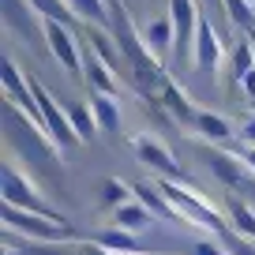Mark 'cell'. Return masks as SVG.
<instances>
[{
	"label": "cell",
	"instance_id": "cell-28",
	"mask_svg": "<svg viewBox=\"0 0 255 255\" xmlns=\"http://www.w3.org/2000/svg\"><path fill=\"white\" fill-rule=\"evenodd\" d=\"M225 244H229V255H255V240H244V237H233V233H225Z\"/></svg>",
	"mask_w": 255,
	"mask_h": 255
},
{
	"label": "cell",
	"instance_id": "cell-32",
	"mask_svg": "<svg viewBox=\"0 0 255 255\" xmlns=\"http://www.w3.org/2000/svg\"><path fill=\"white\" fill-rule=\"evenodd\" d=\"M240 90H244V94H248V98H252V102H255V72L240 79Z\"/></svg>",
	"mask_w": 255,
	"mask_h": 255
},
{
	"label": "cell",
	"instance_id": "cell-8",
	"mask_svg": "<svg viewBox=\"0 0 255 255\" xmlns=\"http://www.w3.org/2000/svg\"><path fill=\"white\" fill-rule=\"evenodd\" d=\"M218 64H222V38H218L214 23L203 19V23H199V38H195V53H191V68L214 75Z\"/></svg>",
	"mask_w": 255,
	"mask_h": 255
},
{
	"label": "cell",
	"instance_id": "cell-5",
	"mask_svg": "<svg viewBox=\"0 0 255 255\" xmlns=\"http://www.w3.org/2000/svg\"><path fill=\"white\" fill-rule=\"evenodd\" d=\"M26 83H30V94L38 98V109H41V124H45V135L56 143V150H75V146L83 143L79 135H75V128H72V117L56 105V98L49 94L45 87H41L34 75H26Z\"/></svg>",
	"mask_w": 255,
	"mask_h": 255
},
{
	"label": "cell",
	"instance_id": "cell-25",
	"mask_svg": "<svg viewBox=\"0 0 255 255\" xmlns=\"http://www.w3.org/2000/svg\"><path fill=\"white\" fill-rule=\"evenodd\" d=\"M229 218H233V229H237V237L255 240V210H252V207H244V203L233 199V203H229Z\"/></svg>",
	"mask_w": 255,
	"mask_h": 255
},
{
	"label": "cell",
	"instance_id": "cell-11",
	"mask_svg": "<svg viewBox=\"0 0 255 255\" xmlns=\"http://www.w3.org/2000/svg\"><path fill=\"white\" fill-rule=\"evenodd\" d=\"M83 68H87V79H90V87H94V94H105V98L117 94V72H113L90 45H87V53H83Z\"/></svg>",
	"mask_w": 255,
	"mask_h": 255
},
{
	"label": "cell",
	"instance_id": "cell-2",
	"mask_svg": "<svg viewBox=\"0 0 255 255\" xmlns=\"http://www.w3.org/2000/svg\"><path fill=\"white\" fill-rule=\"evenodd\" d=\"M4 105H8V102H4ZM8 143L19 146V150L26 154V161L41 165L45 173H56V165H53L56 143L45 135V128H38L23 109H15V105H8Z\"/></svg>",
	"mask_w": 255,
	"mask_h": 255
},
{
	"label": "cell",
	"instance_id": "cell-18",
	"mask_svg": "<svg viewBox=\"0 0 255 255\" xmlns=\"http://www.w3.org/2000/svg\"><path fill=\"white\" fill-rule=\"evenodd\" d=\"M68 8H72L75 19H83V23L113 26V15H109V4H105V0H68Z\"/></svg>",
	"mask_w": 255,
	"mask_h": 255
},
{
	"label": "cell",
	"instance_id": "cell-12",
	"mask_svg": "<svg viewBox=\"0 0 255 255\" xmlns=\"http://www.w3.org/2000/svg\"><path fill=\"white\" fill-rule=\"evenodd\" d=\"M113 225L124 229V233H131V237H139V233L150 229V210H146L139 199H131V203H124V207L113 210Z\"/></svg>",
	"mask_w": 255,
	"mask_h": 255
},
{
	"label": "cell",
	"instance_id": "cell-14",
	"mask_svg": "<svg viewBox=\"0 0 255 255\" xmlns=\"http://www.w3.org/2000/svg\"><path fill=\"white\" fill-rule=\"evenodd\" d=\"M131 195H135V199L143 203L146 210H154L158 218H165V222H173V225L180 222V214H176V210L169 207V199L161 195V188H158V184H131Z\"/></svg>",
	"mask_w": 255,
	"mask_h": 255
},
{
	"label": "cell",
	"instance_id": "cell-33",
	"mask_svg": "<svg viewBox=\"0 0 255 255\" xmlns=\"http://www.w3.org/2000/svg\"><path fill=\"white\" fill-rule=\"evenodd\" d=\"M244 165L255 173V146H248V150H244Z\"/></svg>",
	"mask_w": 255,
	"mask_h": 255
},
{
	"label": "cell",
	"instance_id": "cell-1",
	"mask_svg": "<svg viewBox=\"0 0 255 255\" xmlns=\"http://www.w3.org/2000/svg\"><path fill=\"white\" fill-rule=\"evenodd\" d=\"M158 188H161V195L169 199V207H173L188 225H195V229H207V233H214V237H225V233H229V225H225L222 210H218L214 203L199 199L191 188H180L176 180H158Z\"/></svg>",
	"mask_w": 255,
	"mask_h": 255
},
{
	"label": "cell",
	"instance_id": "cell-9",
	"mask_svg": "<svg viewBox=\"0 0 255 255\" xmlns=\"http://www.w3.org/2000/svg\"><path fill=\"white\" fill-rule=\"evenodd\" d=\"M131 146H135L139 161H146L150 169H158L165 180H176V176H184V173H180V165L173 161V154H169L154 135H135V139H131Z\"/></svg>",
	"mask_w": 255,
	"mask_h": 255
},
{
	"label": "cell",
	"instance_id": "cell-7",
	"mask_svg": "<svg viewBox=\"0 0 255 255\" xmlns=\"http://www.w3.org/2000/svg\"><path fill=\"white\" fill-rule=\"evenodd\" d=\"M45 45H49V53H53V60L60 64L68 75H79L83 72V53H79V45H75V38H72V26H60V23H45Z\"/></svg>",
	"mask_w": 255,
	"mask_h": 255
},
{
	"label": "cell",
	"instance_id": "cell-16",
	"mask_svg": "<svg viewBox=\"0 0 255 255\" xmlns=\"http://www.w3.org/2000/svg\"><path fill=\"white\" fill-rule=\"evenodd\" d=\"M143 41H146V49H150L154 56H165L169 49L176 45V34H173V23L169 19H158V23H150L143 30Z\"/></svg>",
	"mask_w": 255,
	"mask_h": 255
},
{
	"label": "cell",
	"instance_id": "cell-17",
	"mask_svg": "<svg viewBox=\"0 0 255 255\" xmlns=\"http://www.w3.org/2000/svg\"><path fill=\"white\" fill-rule=\"evenodd\" d=\"M90 113H94V120H98V128L102 131H120V105L113 102V98H105V94H90Z\"/></svg>",
	"mask_w": 255,
	"mask_h": 255
},
{
	"label": "cell",
	"instance_id": "cell-15",
	"mask_svg": "<svg viewBox=\"0 0 255 255\" xmlns=\"http://www.w3.org/2000/svg\"><path fill=\"white\" fill-rule=\"evenodd\" d=\"M161 105H165L169 113H173L176 120H180V124H195V117H199V109H195V105L188 102V94H184V87H176L173 79L165 83V90H161V98H158Z\"/></svg>",
	"mask_w": 255,
	"mask_h": 255
},
{
	"label": "cell",
	"instance_id": "cell-19",
	"mask_svg": "<svg viewBox=\"0 0 255 255\" xmlns=\"http://www.w3.org/2000/svg\"><path fill=\"white\" fill-rule=\"evenodd\" d=\"M195 131H199L203 139H210V143H225V139H233V128L225 117H218V113H199L195 117Z\"/></svg>",
	"mask_w": 255,
	"mask_h": 255
},
{
	"label": "cell",
	"instance_id": "cell-6",
	"mask_svg": "<svg viewBox=\"0 0 255 255\" xmlns=\"http://www.w3.org/2000/svg\"><path fill=\"white\" fill-rule=\"evenodd\" d=\"M169 23H173L176 45H173V60L191 68V53H195V38H199V8L195 0H169Z\"/></svg>",
	"mask_w": 255,
	"mask_h": 255
},
{
	"label": "cell",
	"instance_id": "cell-13",
	"mask_svg": "<svg viewBox=\"0 0 255 255\" xmlns=\"http://www.w3.org/2000/svg\"><path fill=\"white\" fill-rule=\"evenodd\" d=\"M207 165H210V173L218 176L222 184H244V161L240 158H233V154H225V150H207Z\"/></svg>",
	"mask_w": 255,
	"mask_h": 255
},
{
	"label": "cell",
	"instance_id": "cell-36",
	"mask_svg": "<svg viewBox=\"0 0 255 255\" xmlns=\"http://www.w3.org/2000/svg\"><path fill=\"white\" fill-rule=\"evenodd\" d=\"M207 4L210 8H225V0H207Z\"/></svg>",
	"mask_w": 255,
	"mask_h": 255
},
{
	"label": "cell",
	"instance_id": "cell-35",
	"mask_svg": "<svg viewBox=\"0 0 255 255\" xmlns=\"http://www.w3.org/2000/svg\"><path fill=\"white\" fill-rule=\"evenodd\" d=\"M4 255H19L15 248H11V237H8V248H4Z\"/></svg>",
	"mask_w": 255,
	"mask_h": 255
},
{
	"label": "cell",
	"instance_id": "cell-24",
	"mask_svg": "<svg viewBox=\"0 0 255 255\" xmlns=\"http://www.w3.org/2000/svg\"><path fill=\"white\" fill-rule=\"evenodd\" d=\"M255 72V38H240L237 49H233V79H244V75Z\"/></svg>",
	"mask_w": 255,
	"mask_h": 255
},
{
	"label": "cell",
	"instance_id": "cell-30",
	"mask_svg": "<svg viewBox=\"0 0 255 255\" xmlns=\"http://www.w3.org/2000/svg\"><path fill=\"white\" fill-rule=\"evenodd\" d=\"M34 255H79V244H68V248H60V252H56L53 244H41V248H30Z\"/></svg>",
	"mask_w": 255,
	"mask_h": 255
},
{
	"label": "cell",
	"instance_id": "cell-23",
	"mask_svg": "<svg viewBox=\"0 0 255 255\" xmlns=\"http://www.w3.org/2000/svg\"><path fill=\"white\" fill-rule=\"evenodd\" d=\"M34 11H38L45 23H60V26H72L75 23V11L68 8V0H30Z\"/></svg>",
	"mask_w": 255,
	"mask_h": 255
},
{
	"label": "cell",
	"instance_id": "cell-21",
	"mask_svg": "<svg viewBox=\"0 0 255 255\" xmlns=\"http://www.w3.org/2000/svg\"><path fill=\"white\" fill-rule=\"evenodd\" d=\"M87 38H90V49H94V53L102 56L105 64H109L113 72H120V45H117V41H113L109 34L102 30V26H90Z\"/></svg>",
	"mask_w": 255,
	"mask_h": 255
},
{
	"label": "cell",
	"instance_id": "cell-3",
	"mask_svg": "<svg viewBox=\"0 0 255 255\" xmlns=\"http://www.w3.org/2000/svg\"><path fill=\"white\" fill-rule=\"evenodd\" d=\"M4 229L26 237L30 244H75L79 233L72 229L68 222H53V218H41V214H26V210L15 207H4Z\"/></svg>",
	"mask_w": 255,
	"mask_h": 255
},
{
	"label": "cell",
	"instance_id": "cell-26",
	"mask_svg": "<svg viewBox=\"0 0 255 255\" xmlns=\"http://www.w3.org/2000/svg\"><path fill=\"white\" fill-rule=\"evenodd\" d=\"M68 117H72L75 135H79L83 143H90V139H94V131H98V120H94V113H90V105H72V109H68Z\"/></svg>",
	"mask_w": 255,
	"mask_h": 255
},
{
	"label": "cell",
	"instance_id": "cell-29",
	"mask_svg": "<svg viewBox=\"0 0 255 255\" xmlns=\"http://www.w3.org/2000/svg\"><path fill=\"white\" fill-rule=\"evenodd\" d=\"M191 255H229V252H222V244H214V240H195Z\"/></svg>",
	"mask_w": 255,
	"mask_h": 255
},
{
	"label": "cell",
	"instance_id": "cell-31",
	"mask_svg": "<svg viewBox=\"0 0 255 255\" xmlns=\"http://www.w3.org/2000/svg\"><path fill=\"white\" fill-rule=\"evenodd\" d=\"M240 135H244V143H248V146H255V117H248V124L240 128Z\"/></svg>",
	"mask_w": 255,
	"mask_h": 255
},
{
	"label": "cell",
	"instance_id": "cell-10",
	"mask_svg": "<svg viewBox=\"0 0 255 255\" xmlns=\"http://www.w3.org/2000/svg\"><path fill=\"white\" fill-rule=\"evenodd\" d=\"M4 26L15 30L19 38H30L34 30H45V19L34 11L30 0H4Z\"/></svg>",
	"mask_w": 255,
	"mask_h": 255
},
{
	"label": "cell",
	"instance_id": "cell-4",
	"mask_svg": "<svg viewBox=\"0 0 255 255\" xmlns=\"http://www.w3.org/2000/svg\"><path fill=\"white\" fill-rule=\"evenodd\" d=\"M0 191H4V207H15V210H26V214H41V218H53V222H64L60 210H53L38 191H34V180L19 173L15 165V154L4 161V173H0Z\"/></svg>",
	"mask_w": 255,
	"mask_h": 255
},
{
	"label": "cell",
	"instance_id": "cell-34",
	"mask_svg": "<svg viewBox=\"0 0 255 255\" xmlns=\"http://www.w3.org/2000/svg\"><path fill=\"white\" fill-rule=\"evenodd\" d=\"M83 255H113V252H105V248H83Z\"/></svg>",
	"mask_w": 255,
	"mask_h": 255
},
{
	"label": "cell",
	"instance_id": "cell-22",
	"mask_svg": "<svg viewBox=\"0 0 255 255\" xmlns=\"http://www.w3.org/2000/svg\"><path fill=\"white\" fill-rule=\"evenodd\" d=\"M225 15H229V23L237 26V30H244V34L255 38V4L252 0H225Z\"/></svg>",
	"mask_w": 255,
	"mask_h": 255
},
{
	"label": "cell",
	"instance_id": "cell-27",
	"mask_svg": "<svg viewBox=\"0 0 255 255\" xmlns=\"http://www.w3.org/2000/svg\"><path fill=\"white\" fill-rule=\"evenodd\" d=\"M128 191H131V188L120 184L117 176H105V180H102V203L117 210V207H124V203H131V199H128Z\"/></svg>",
	"mask_w": 255,
	"mask_h": 255
},
{
	"label": "cell",
	"instance_id": "cell-20",
	"mask_svg": "<svg viewBox=\"0 0 255 255\" xmlns=\"http://www.w3.org/2000/svg\"><path fill=\"white\" fill-rule=\"evenodd\" d=\"M98 244H102L105 252H113V255H143L139 237H131V233H124V229H105L102 237H98Z\"/></svg>",
	"mask_w": 255,
	"mask_h": 255
}]
</instances>
